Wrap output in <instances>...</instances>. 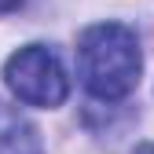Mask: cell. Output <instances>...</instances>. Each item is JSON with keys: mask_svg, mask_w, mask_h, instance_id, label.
Segmentation results:
<instances>
[{"mask_svg": "<svg viewBox=\"0 0 154 154\" xmlns=\"http://www.w3.org/2000/svg\"><path fill=\"white\" fill-rule=\"evenodd\" d=\"M0 154H44L37 125L8 103H0Z\"/></svg>", "mask_w": 154, "mask_h": 154, "instance_id": "cell-3", "label": "cell"}, {"mask_svg": "<svg viewBox=\"0 0 154 154\" xmlns=\"http://www.w3.org/2000/svg\"><path fill=\"white\" fill-rule=\"evenodd\" d=\"M4 85L26 106H63L70 95V77L59 51L48 44H26L4 63Z\"/></svg>", "mask_w": 154, "mask_h": 154, "instance_id": "cell-2", "label": "cell"}, {"mask_svg": "<svg viewBox=\"0 0 154 154\" xmlns=\"http://www.w3.org/2000/svg\"><path fill=\"white\" fill-rule=\"evenodd\" d=\"M15 8H22V0H0V15H8V11H15Z\"/></svg>", "mask_w": 154, "mask_h": 154, "instance_id": "cell-4", "label": "cell"}, {"mask_svg": "<svg viewBox=\"0 0 154 154\" xmlns=\"http://www.w3.org/2000/svg\"><path fill=\"white\" fill-rule=\"evenodd\" d=\"M143 70L140 41L125 22H95L77 37V77L88 95L118 103L136 92Z\"/></svg>", "mask_w": 154, "mask_h": 154, "instance_id": "cell-1", "label": "cell"}, {"mask_svg": "<svg viewBox=\"0 0 154 154\" xmlns=\"http://www.w3.org/2000/svg\"><path fill=\"white\" fill-rule=\"evenodd\" d=\"M132 154H154V143H140V147L132 150Z\"/></svg>", "mask_w": 154, "mask_h": 154, "instance_id": "cell-5", "label": "cell"}]
</instances>
